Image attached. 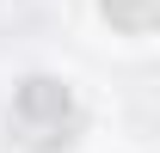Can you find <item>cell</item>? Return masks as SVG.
Returning a JSON list of instances; mask_svg holds the SVG:
<instances>
[{
	"mask_svg": "<svg viewBox=\"0 0 160 153\" xmlns=\"http://www.w3.org/2000/svg\"><path fill=\"white\" fill-rule=\"evenodd\" d=\"M99 6L117 31H154V19H160V0H99Z\"/></svg>",
	"mask_w": 160,
	"mask_h": 153,
	"instance_id": "7a4b0ae2",
	"label": "cell"
},
{
	"mask_svg": "<svg viewBox=\"0 0 160 153\" xmlns=\"http://www.w3.org/2000/svg\"><path fill=\"white\" fill-rule=\"evenodd\" d=\"M6 123H12V141H19V147H31V153H62V147L80 135L86 110H80L74 86H62V80H49V74H31V80H19Z\"/></svg>",
	"mask_w": 160,
	"mask_h": 153,
	"instance_id": "6da1fadb",
	"label": "cell"
}]
</instances>
